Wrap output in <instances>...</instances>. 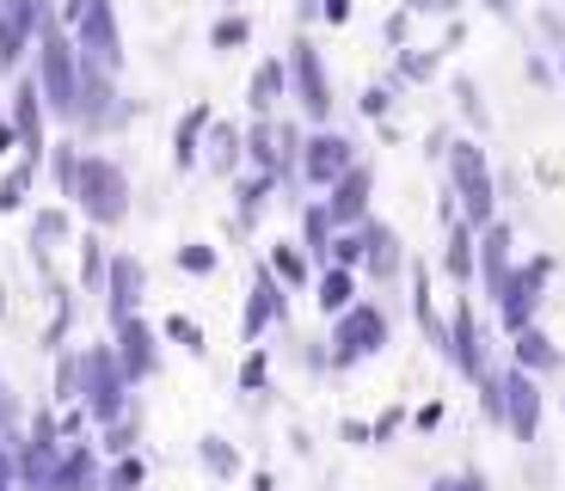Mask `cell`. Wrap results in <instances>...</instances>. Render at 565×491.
I'll use <instances>...</instances> for the list:
<instances>
[{
	"label": "cell",
	"instance_id": "1",
	"mask_svg": "<svg viewBox=\"0 0 565 491\" xmlns=\"http://www.w3.org/2000/svg\"><path fill=\"white\" fill-rule=\"evenodd\" d=\"M129 369L117 363V351L111 344H93V351H81V399H86V412L99 424H117V418H129Z\"/></svg>",
	"mask_w": 565,
	"mask_h": 491
},
{
	"label": "cell",
	"instance_id": "2",
	"mask_svg": "<svg viewBox=\"0 0 565 491\" xmlns=\"http://www.w3.org/2000/svg\"><path fill=\"white\" fill-rule=\"evenodd\" d=\"M74 203L86 210V222L99 227H117L129 215V179L117 160L105 154H81V184H74Z\"/></svg>",
	"mask_w": 565,
	"mask_h": 491
},
{
	"label": "cell",
	"instance_id": "3",
	"mask_svg": "<svg viewBox=\"0 0 565 491\" xmlns=\"http://www.w3.org/2000/svg\"><path fill=\"white\" fill-rule=\"evenodd\" d=\"M38 86H43L50 111L74 117V98H81V43H68L62 31H43L38 38Z\"/></svg>",
	"mask_w": 565,
	"mask_h": 491
},
{
	"label": "cell",
	"instance_id": "4",
	"mask_svg": "<svg viewBox=\"0 0 565 491\" xmlns=\"http://www.w3.org/2000/svg\"><path fill=\"white\" fill-rule=\"evenodd\" d=\"M449 179H455V196H461V222L467 227H492V210H498V184H492V167L473 141H455L449 148Z\"/></svg>",
	"mask_w": 565,
	"mask_h": 491
},
{
	"label": "cell",
	"instance_id": "5",
	"mask_svg": "<svg viewBox=\"0 0 565 491\" xmlns=\"http://www.w3.org/2000/svg\"><path fill=\"white\" fill-rule=\"evenodd\" d=\"M382 344H387V313L369 308V301H356V308L339 313V332H332V369L363 363V356H375Z\"/></svg>",
	"mask_w": 565,
	"mask_h": 491
},
{
	"label": "cell",
	"instance_id": "6",
	"mask_svg": "<svg viewBox=\"0 0 565 491\" xmlns=\"http://www.w3.org/2000/svg\"><path fill=\"white\" fill-rule=\"evenodd\" d=\"M74 43H81V62H93V68H124V38H117V13L111 0H93L81 19H74Z\"/></svg>",
	"mask_w": 565,
	"mask_h": 491
},
{
	"label": "cell",
	"instance_id": "7",
	"mask_svg": "<svg viewBox=\"0 0 565 491\" xmlns=\"http://www.w3.org/2000/svg\"><path fill=\"white\" fill-rule=\"evenodd\" d=\"M553 277V258H535V265H516V277H510V289L498 295V313H504V332H529L535 325V308H541V289H547Z\"/></svg>",
	"mask_w": 565,
	"mask_h": 491
},
{
	"label": "cell",
	"instance_id": "8",
	"mask_svg": "<svg viewBox=\"0 0 565 491\" xmlns=\"http://www.w3.org/2000/svg\"><path fill=\"white\" fill-rule=\"evenodd\" d=\"M289 86H296L301 111H308L313 124L332 117V81H326V62H320V50H313L308 38H296V50H289Z\"/></svg>",
	"mask_w": 565,
	"mask_h": 491
},
{
	"label": "cell",
	"instance_id": "9",
	"mask_svg": "<svg viewBox=\"0 0 565 491\" xmlns=\"http://www.w3.org/2000/svg\"><path fill=\"white\" fill-rule=\"evenodd\" d=\"M351 167H356V148L339 136V129H320V136L301 148V179H308L313 191H332Z\"/></svg>",
	"mask_w": 565,
	"mask_h": 491
},
{
	"label": "cell",
	"instance_id": "10",
	"mask_svg": "<svg viewBox=\"0 0 565 491\" xmlns=\"http://www.w3.org/2000/svg\"><path fill=\"white\" fill-rule=\"evenodd\" d=\"M74 124H86V129L124 124V105H117V93H111V68H93V62H81V98H74Z\"/></svg>",
	"mask_w": 565,
	"mask_h": 491
},
{
	"label": "cell",
	"instance_id": "11",
	"mask_svg": "<svg viewBox=\"0 0 565 491\" xmlns=\"http://www.w3.org/2000/svg\"><path fill=\"white\" fill-rule=\"evenodd\" d=\"M504 430L516 442H535L541 430V387L529 369H504Z\"/></svg>",
	"mask_w": 565,
	"mask_h": 491
},
{
	"label": "cell",
	"instance_id": "12",
	"mask_svg": "<svg viewBox=\"0 0 565 491\" xmlns=\"http://www.w3.org/2000/svg\"><path fill=\"white\" fill-rule=\"evenodd\" d=\"M449 356L467 381H486V338H480V320H473V301H455V325H449Z\"/></svg>",
	"mask_w": 565,
	"mask_h": 491
},
{
	"label": "cell",
	"instance_id": "13",
	"mask_svg": "<svg viewBox=\"0 0 565 491\" xmlns=\"http://www.w3.org/2000/svg\"><path fill=\"white\" fill-rule=\"evenodd\" d=\"M369 191H375V172L356 160V167L344 172L339 184H332V196H326V215H332L339 227H363V222H369Z\"/></svg>",
	"mask_w": 565,
	"mask_h": 491
},
{
	"label": "cell",
	"instance_id": "14",
	"mask_svg": "<svg viewBox=\"0 0 565 491\" xmlns=\"http://www.w3.org/2000/svg\"><path fill=\"white\" fill-rule=\"evenodd\" d=\"M510 277H516V265H510V227L492 222V227H480V282L498 301V295L510 289Z\"/></svg>",
	"mask_w": 565,
	"mask_h": 491
},
{
	"label": "cell",
	"instance_id": "15",
	"mask_svg": "<svg viewBox=\"0 0 565 491\" xmlns=\"http://www.w3.org/2000/svg\"><path fill=\"white\" fill-rule=\"evenodd\" d=\"M117 363L129 369V381H148L160 369V351H154V332L129 313V320H117Z\"/></svg>",
	"mask_w": 565,
	"mask_h": 491
},
{
	"label": "cell",
	"instance_id": "16",
	"mask_svg": "<svg viewBox=\"0 0 565 491\" xmlns=\"http://www.w3.org/2000/svg\"><path fill=\"white\" fill-rule=\"evenodd\" d=\"M141 282H148V270H141L136 258H111V277H105V295H111V313H117V320H129V313H136Z\"/></svg>",
	"mask_w": 565,
	"mask_h": 491
},
{
	"label": "cell",
	"instance_id": "17",
	"mask_svg": "<svg viewBox=\"0 0 565 491\" xmlns=\"http://www.w3.org/2000/svg\"><path fill=\"white\" fill-rule=\"evenodd\" d=\"M93 479H99V461H93V449H86V442H68V449H62V461H56V473H50V485H43V491H86Z\"/></svg>",
	"mask_w": 565,
	"mask_h": 491
},
{
	"label": "cell",
	"instance_id": "18",
	"mask_svg": "<svg viewBox=\"0 0 565 491\" xmlns=\"http://www.w3.org/2000/svg\"><path fill=\"white\" fill-rule=\"evenodd\" d=\"M363 246H369V253H363V265L369 270H375V277H399V265H406V258H399V234H394V227H382V222H363Z\"/></svg>",
	"mask_w": 565,
	"mask_h": 491
},
{
	"label": "cell",
	"instance_id": "19",
	"mask_svg": "<svg viewBox=\"0 0 565 491\" xmlns=\"http://www.w3.org/2000/svg\"><path fill=\"white\" fill-rule=\"evenodd\" d=\"M43 86H38V74L31 81H19V98H13V117H19V136H25V148H31V160L43 154Z\"/></svg>",
	"mask_w": 565,
	"mask_h": 491
},
{
	"label": "cell",
	"instance_id": "20",
	"mask_svg": "<svg viewBox=\"0 0 565 491\" xmlns=\"http://www.w3.org/2000/svg\"><path fill=\"white\" fill-rule=\"evenodd\" d=\"M282 93H289V62H282V56L258 62V74H253V111H258V117H270Z\"/></svg>",
	"mask_w": 565,
	"mask_h": 491
},
{
	"label": "cell",
	"instance_id": "21",
	"mask_svg": "<svg viewBox=\"0 0 565 491\" xmlns=\"http://www.w3.org/2000/svg\"><path fill=\"white\" fill-rule=\"evenodd\" d=\"M516 369H529V375H547V369H559V344H553L541 325L516 332Z\"/></svg>",
	"mask_w": 565,
	"mask_h": 491
},
{
	"label": "cell",
	"instance_id": "22",
	"mask_svg": "<svg viewBox=\"0 0 565 491\" xmlns=\"http://www.w3.org/2000/svg\"><path fill=\"white\" fill-rule=\"evenodd\" d=\"M282 313V295H277V270H258L253 282V308H246V338H258L270 320Z\"/></svg>",
	"mask_w": 565,
	"mask_h": 491
},
{
	"label": "cell",
	"instance_id": "23",
	"mask_svg": "<svg viewBox=\"0 0 565 491\" xmlns=\"http://www.w3.org/2000/svg\"><path fill=\"white\" fill-rule=\"evenodd\" d=\"M443 265H449L455 282H473V277H480V239H473V227H467V222L449 234V253H443Z\"/></svg>",
	"mask_w": 565,
	"mask_h": 491
},
{
	"label": "cell",
	"instance_id": "24",
	"mask_svg": "<svg viewBox=\"0 0 565 491\" xmlns=\"http://www.w3.org/2000/svg\"><path fill=\"white\" fill-rule=\"evenodd\" d=\"M0 13L13 19L19 31H25V38H43V31H56V7H50V0H0Z\"/></svg>",
	"mask_w": 565,
	"mask_h": 491
},
{
	"label": "cell",
	"instance_id": "25",
	"mask_svg": "<svg viewBox=\"0 0 565 491\" xmlns=\"http://www.w3.org/2000/svg\"><path fill=\"white\" fill-rule=\"evenodd\" d=\"M320 308H326V313L356 308V282H351V270H344V265H332V270L320 277Z\"/></svg>",
	"mask_w": 565,
	"mask_h": 491
},
{
	"label": "cell",
	"instance_id": "26",
	"mask_svg": "<svg viewBox=\"0 0 565 491\" xmlns=\"http://www.w3.org/2000/svg\"><path fill=\"white\" fill-rule=\"evenodd\" d=\"M203 129H210V105H198V111L179 124V136H172V160H179V167H198V136Z\"/></svg>",
	"mask_w": 565,
	"mask_h": 491
},
{
	"label": "cell",
	"instance_id": "27",
	"mask_svg": "<svg viewBox=\"0 0 565 491\" xmlns=\"http://www.w3.org/2000/svg\"><path fill=\"white\" fill-rule=\"evenodd\" d=\"M332 215H326V203H313L308 210V258H332Z\"/></svg>",
	"mask_w": 565,
	"mask_h": 491
},
{
	"label": "cell",
	"instance_id": "28",
	"mask_svg": "<svg viewBox=\"0 0 565 491\" xmlns=\"http://www.w3.org/2000/svg\"><path fill=\"white\" fill-rule=\"evenodd\" d=\"M203 467H210L215 479H234V473H241V455L227 449L222 436H203Z\"/></svg>",
	"mask_w": 565,
	"mask_h": 491
},
{
	"label": "cell",
	"instance_id": "29",
	"mask_svg": "<svg viewBox=\"0 0 565 491\" xmlns=\"http://www.w3.org/2000/svg\"><path fill=\"white\" fill-rule=\"evenodd\" d=\"M105 277H111L105 246H99V239H81V282H86V289H105Z\"/></svg>",
	"mask_w": 565,
	"mask_h": 491
},
{
	"label": "cell",
	"instance_id": "30",
	"mask_svg": "<svg viewBox=\"0 0 565 491\" xmlns=\"http://www.w3.org/2000/svg\"><path fill=\"white\" fill-rule=\"evenodd\" d=\"M25 31H19L13 25V19H7V13H0V68H19V56H25Z\"/></svg>",
	"mask_w": 565,
	"mask_h": 491
},
{
	"label": "cell",
	"instance_id": "31",
	"mask_svg": "<svg viewBox=\"0 0 565 491\" xmlns=\"http://www.w3.org/2000/svg\"><path fill=\"white\" fill-rule=\"evenodd\" d=\"M246 38H253V25H246L241 13H234V19H215V31H210V43H215V50H241Z\"/></svg>",
	"mask_w": 565,
	"mask_h": 491
},
{
	"label": "cell",
	"instance_id": "32",
	"mask_svg": "<svg viewBox=\"0 0 565 491\" xmlns=\"http://www.w3.org/2000/svg\"><path fill=\"white\" fill-rule=\"evenodd\" d=\"M270 270H277L282 282H296V289L308 282V258H301V253H289V246H277V253H270Z\"/></svg>",
	"mask_w": 565,
	"mask_h": 491
},
{
	"label": "cell",
	"instance_id": "33",
	"mask_svg": "<svg viewBox=\"0 0 565 491\" xmlns=\"http://www.w3.org/2000/svg\"><path fill=\"white\" fill-rule=\"evenodd\" d=\"M105 491H141V461H129V455H117V467L105 473Z\"/></svg>",
	"mask_w": 565,
	"mask_h": 491
},
{
	"label": "cell",
	"instance_id": "34",
	"mask_svg": "<svg viewBox=\"0 0 565 491\" xmlns=\"http://www.w3.org/2000/svg\"><path fill=\"white\" fill-rule=\"evenodd\" d=\"M363 253H369V246H363V234H339V239H332V265H344V270H351V265H363Z\"/></svg>",
	"mask_w": 565,
	"mask_h": 491
},
{
	"label": "cell",
	"instance_id": "35",
	"mask_svg": "<svg viewBox=\"0 0 565 491\" xmlns=\"http://www.w3.org/2000/svg\"><path fill=\"white\" fill-rule=\"evenodd\" d=\"M167 338H172V344H184V351H203L198 320H184V313H172V320H167Z\"/></svg>",
	"mask_w": 565,
	"mask_h": 491
},
{
	"label": "cell",
	"instance_id": "36",
	"mask_svg": "<svg viewBox=\"0 0 565 491\" xmlns=\"http://www.w3.org/2000/svg\"><path fill=\"white\" fill-rule=\"evenodd\" d=\"M62 234H68V215L62 210H43L38 222H31V246H38V239H62Z\"/></svg>",
	"mask_w": 565,
	"mask_h": 491
},
{
	"label": "cell",
	"instance_id": "37",
	"mask_svg": "<svg viewBox=\"0 0 565 491\" xmlns=\"http://www.w3.org/2000/svg\"><path fill=\"white\" fill-rule=\"evenodd\" d=\"M179 270H191V277H210V270H215V253H210V246H179Z\"/></svg>",
	"mask_w": 565,
	"mask_h": 491
},
{
	"label": "cell",
	"instance_id": "38",
	"mask_svg": "<svg viewBox=\"0 0 565 491\" xmlns=\"http://www.w3.org/2000/svg\"><path fill=\"white\" fill-rule=\"evenodd\" d=\"M215 167H241V136L234 129H215Z\"/></svg>",
	"mask_w": 565,
	"mask_h": 491
},
{
	"label": "cell",
	"instance_id": "39",
	"mask_svg": "<svg viewBox=\"0 0 565 491\" xmlns=\"http://www.w3.org/2000/svg\"><path fill=\"white\" fill-rule=\"evenodd\" d=\"M399 74H406V81H430V74H437V56H418V50H406V56H399Z\"/></svg>",
	"mask_w": 565,
	"mask_h": 491
},
{
	"label": "cell",
	"instance_id": "40",
	"mask_svg": "<svg viewBox=\"0 0 565 491\" xmlns=\"http://www.w3.org/2000/svg\"><path fill=\"white\" fill-rule=\"evenodd\" d=\"M406 13H424V19H455L461 0H406Z\"/></svg>",
	"mask_w": 565,
	"mask_h": 491
},
{
	"label": "cell",
	"instance_id": "41",
	"mask_svg": "<svg viewBox=\"0 0 565 491\" xmlns=\"http://www.w3.org/2000/svg\"><path fill=\"white\" fill-rule=\"evenodd\" d=\"M455 98H461V111L473 117V124H486V105H480V86L473 81H455Z\"/></svg>",
	"mask_w": 565,
	"mask_h": 491
},
{
	"label": "cell",
	"instance_id": "42",
	"mask_svg": "<svg viewBox=\"0 0 565 491\" xmlns=\"http://www.w3.org/2000/svg\"><path fill=\"white\" fill-rule=\"evenodd\" d=\"M430 491H492V485H486L480 473H449V479H437Z\"/></svg>",
	"mask_w": 565,
	"mask_h": 491
},
{
	"label": "cell",
	"instance_id": "43",
	"mask_svg": "<svg viewBox=\"0 0 565 491\" xmlns=\"http://www.w3.org/2000/svg\"><path fill=\"white\" fill-rule=\"evenodd\" d=\"M105 449H111V455H129V449H136V424L117 418V430H111V442H105Z\"/></svg>",
	"mask_w": 565,
	"mask_h": 491
},
{
	"label": "cell",
	"instance_id": "44",
	"mask_svg": "<svg viewBox=\"0 0 565 491\" xmlns=\"http://www.w3.org/2000/svg\"><path fill=\"white\" fill-rule=\"evenodd\" d=\"M387 105H394V86H369V93H363V111L369 117H382Z\"/></svg>",
	"mask_w": 565,
	"mask_h": 491
},
{
	"label": "cell",
	"instance_id": "45",
	"mask_svg": "<svg viewBox=\"0 0 565 491\" xmlns=\"http://www.w3.org/2000/svg\"><path fill=\"white\" fill-rule=\"evenodd\" d=\"M19 406H13V393H7V375H0V430H13Z\"/></svg>",
	"mask_w": 565,
	"mask_h": 491
},
{
	"label": "cell",
	"instance_id": "46",
	"mask_svg": "<svg viewBox=\"0 0 565 491\" xmlns=\"http://www.w3.org/2000/svg\"><path fill=\"white\" fill-rule=\"evenodd\" d=\"M241 387H265V356H253V363L241 369Z\"/></svg>",
	"mask_w": 565,
	"mask_h": 491
},
{
	"label": "cell",
	"instance_id": "47",
	"mask_svg": "<svg viewBox=\"0 0 565 491\" xmlns=\"http://www.w3.org/2000/svg\"><path fill=\"white\" fill-rule=\"evenodd\" d=\"M320 13L332 19V25H344V19H351V0H320Z\"/></svg>",
	"mask_w": 565,
	"mask_h": 491
},
{
	"label": "cell",
	"instance_id": "48",
	"mask_svg": "<svg viewBox=\"0 0 565 491\" xmlns=\"http://www.w3.org/2000/svg\"><path fill=\"white\" fill-rule=\"evenodd\" d=\"M437 424H443V406H437V399H430V406L418 412V430H437Z\"/></svg>",
	"mask_w": 565,
	"mask_h": 491
},
{
	"label": "cell",
	"instance_id": "49",
	"mask_svg": "<svg viewBox=\"0 0 565 491\" xmlns=\"http://www.w3.org/2000/svg\"><path fill=\"white\" fill-rule=\"evenodd\" d=\"M480 7H486V13H498V19H504V13H516V0H480Z\"/></svg>",
	"mask_w": 565,
	"mask_h": 491
},
{
	"label": "cell",
	"instance_id": "50",
	"mask_svg": "<svg viewBox=\"0 0 565 491\" xmlns=\"http://www.w3.org/2000/svg\"><path fill=\"white\" fill-rule=\"evenodd\" d=\"M7 479H13V473H7V467H0V491H7Z\"/></svg>",
	"mask_w": 565,
	"mask_h": 491
},
{
	"label": "cell",
	"instance_id": "51",
	"mask_svg": "<svg viewBox=\"0 0 565 491\" xmlns=\"http://www.w3.org/2000/svg\"><path fill=\"white\" fill-rule=\"evenodd\" d=\"M559 68H565V56H559Z\"/></svg>",
	"mask_w": 565,
	"mask_h": 491
},
{
	"label": "cell",
	"instance_id": "52",
	"mask_svg": "<svg viewBox=\"0 0 565 491\" xmlns=\"http://www.w3.org/2000/svg\"><path fill=\"white\" fill-rule=\"evenodd\" d=\"M38 491H43V485H38Z\"/></svg>",
	"mask_w": 565,
	"mask_h": 491
}]
</instances>
